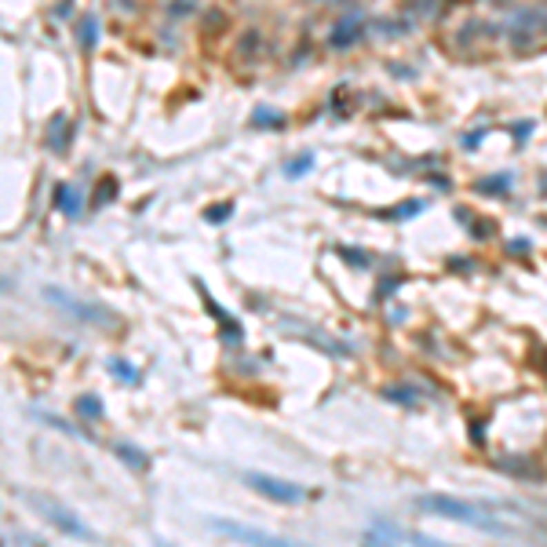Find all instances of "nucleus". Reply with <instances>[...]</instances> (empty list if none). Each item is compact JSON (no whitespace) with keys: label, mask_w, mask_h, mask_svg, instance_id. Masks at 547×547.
<instances>
[{"label":"nucleus","mask_w":547,"mask_h":547,"mask_svg":"<svg viewBox=\"0 0 547 547\" xmlns=\"http://www.w3.org/2000/svg\"><path fill=\"white\" fill-rule=\"evenodd\" d=\"M77 44L84 48V52H92V48L99 44V19L92 15V11H84V15H81V26H77Z\"/></svg>","instance_id":"7"},{"label":"nucleus","mask_w":547,"mask_h":547,"mask_svg":"<svg viewBox=\"0 0 547 547\" xmlns=\"http://www.w3.org/2000/svg\"><path fill=\"white\" fill-rule=\"evenodd\" d=\"M245 486L256 489L263 500H274V504H303L310 496L303 486H296V481H285V478H274V475H259V470H245Z\"/></svg>","instance_id":"4"},{"label":"nucleus","mask_w":547,"mask_h":547,"mask_svg":"<svg viewBox=\"0 0 547 547\" xmlns=\"http://www.w3.org/2000/svg\"><path fill=\"white\" fill-rule=\"evenodd\" d=\"M212 529L223 533L245 547H307V544H296V540H285V537H274L266 529H256V526H245V521H234V518H212Z\"/></svg>","instance_id":"2"},{"label":"nucleus","mask_w":547,"mask_h":547,"mask_svg":"<svg viewBox=\"0 0 547 547\" xmlns=\"http://www.w3.org/2000/svg\"><path fill=\"white\" fill-rule=\"evenodd\" d=\"M365 547H387L384 540H379V529H372V533L365 537Z\"/></svg>","instance_id":"17"},{"label":"nucleus","mask_w":547,"mask_h":547,"mask_svg":"<svg viewBox=\"0 0 547 547\" xmlns=\"http://www.w3.org/2000/svg\"><path fill=\"white\" fill-rule=\"evenodd\" d=\"M113 452H117L124 464H132V470H146L150 467V456L143 449H135V445H128V441H113Z\"/></svg>","instance_id":"8"},{"label":"nucleus","mask_w":547,"mask_h":547,"mask_svg":"<svg viewBox=\"0 0 547 547\" xmlns=\"http://www.w3.org/2000/svg\"><path fill=\"white\" fill-rule=\"evenodd\" d=\"M354 37H358V19H350V22H343V26H336L332 44H350Z\"/></svg>","instance_id":"12"},{"label":"nucleus","mask_w":547,"mask_h":547,"mask_svg":"<svg viewBox=\"0 0 547 547\" xmlns=\"http://www.w3.org/2000/svg\"><path fill=\"white\" fill-rule=\"evenodd\" d=\"M117 197V179H106L103 186H99V197H95V205H103V201H113Z\"/></svg>","instance_id":"13"},{"label":"nucleus","mask_w":547,"mask_h":547,"mask_svg":"<svg viewBox=\"0 0 547 547\" xmlns=\"http://www.w3.org/2000/svg\"><path fill=\"white\" fill-rule=\"evenodd\" d=\"M412 544H416V547H449V544H441V540H435V537H424V533H412Z\"/></svg>","instance_id":"14"},{"label":"nucleus","mask_w":547,"mask_h":547,"mask_svg":"<svg viewBox=\"0 0 547 547\" xmlns=\"http://www.w3.org/2000/svg\"><path fill=\"white\" fill-rule=\"evenodd\" d=\"M106 368H110L113 376H121L124 384H139V372H135V368H132L128 361H124V358H110V365H106Z\"/></svg>","instance_id":"11"},{"label":"nucleus","mask_w":547,"mask_h":547,"mask_svg":"<svg viewBox=\"0 0 547 547\" xmlns=\"http://www.w3.org/2000/svg\"><path fill=\"white\" fill-rule=\"evenodd\" d=\"M310 161H314L310 154H307V157H296V161H292V164H288V172H292V175H299V172H303V168H307V164H310Z\"/></svg>","instance_id":"16"},{"label":"nucleus","mask_w":547,"mask_h":547,"mask_svg":"<svg viewBox=\"0 0 547 547\" xmlns=\"http://www.w3.org/2000/svg\"><path fill=\"white\" fill-rule=\"evenodd\" d=\"M73 409H77V416H84V419H99L103 416V401H99L95 394H81V398L73 401Z\"/></svg>","instance_id":"10"},{"label":"nucleus","mask_w":547,"mask_h":547,"mask_svg":"<svg viewBox=\"0 0 547 547\" xmlns=\"http://www.w3.org/2000/svg\"><path fill=\"white\" fill-rule=\"evenodd\" d=\"M33 507H37V511H41L48 521H52L55 529L66 533V537H73V540H88V544L95 540V533L88 529L84 521L70 511V507H62L59 500H52V496H33Z\"/></svg>","instance_id":"5"},{"label":"nucleus","mask_w":547,"mask_h":547,"mask_svg":"<svg viewBox=\"0 0 547 547\" xmlns=\"http://www.w3.org/2000/svg\"><path fill=\"white\" fill-rule=\"evenodd\" d=\"M48 146H52L55 154H66V146H70V121H66V113H55V117H52V128H48Z\"/></svg>","instance_id":"6"},{"label":"nucleus","mask_w":547,"mask_h":547,"mask_svg":"<svg viewBox=\"0 0 547 547\" xmlns=\"http://www.w3.org/2000/svg\"><path fill=\"white\" fill-rule=\"evenodd\" d=\"M230 212H234V205H215V208L208 212V219H212V223H219V219H230Z\"/></svg>","instance_id":"15"},{"label":"nucleus","mask_w":547,"mask_h":547,"mask_svg":"<svg viewBox=\"0 0 547 547\" xmlns=\"http://www.w3.org/2000/svg\"><path fill=\"white\" fill-rule=\"evenodd\" d=\"M55 201H59V208L66 212V215H77L81 212V194L73 186H59L55 190Z\"/></svg>","instance_id":"9"},{"label":"nucleus","mask_w":547,"mask_h":547,"mask_svg":"<svg viewBox=\"0 0 547 547\" xmlns=\"http://www.w3.org/2000/svg\"><path fill=\"white\" fill-rule=\"evenodd\" d=\"M44 296H48V303H55L59 310H66L70 317H77V321H84V325H110V321H113V314H110L106 307L88 303V299H77L73 292L59 288V285H48Z\"/></svg>","instance_id":"3"},{"label":"nucleus","mask_w":547,"mask_h":547,"mask_svg":"<svg viewBox=\"0 0 547 547\" xmlns=\"http://www.w3.org/2000/svg\"><path fill=\"white\" fill-rule=\"evenodd\" d=\"M277 121H281V117H277V113H266V110L259 113V124H277Z\"/></svg>","instance_id":"18"},{"label":"nucleus","mask_w":547,"mask_h":547,"mask_svg":"<svg viewBox=\"0 0 547 547\" xmlns=\"http://www.w3.org/2000/svg\"><path fill=\"white\" fill-rule=\"evenodd\" d=\"M416 507L424 515L452 518V521H464V526H475L486 533H507V526L515 521V515H507L504 507H493L481 500H456V496H419Z\"/></svg>","instance_id":"1"}]
</instances>
